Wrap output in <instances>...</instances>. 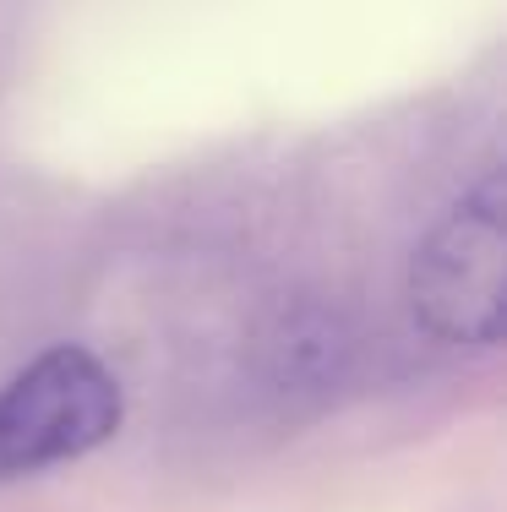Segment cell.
<instances>
[{
  "instance_id": "1",
  "label": "cell",
  "mask_w": 507,
  "mask_h": 512,
  "mask_svg": "<svg viewBox=\"0 0 507 512\" xmlns=\"http://www.w3.org/2000/svg\"><path fill=\"white\" fill-rule=\"evenodd\" d=\"M115 371L82 344H55L0 387V480L44 474L120 431Z\"/></svg>"
},
{
  "instance_id": "2",
  "label": "cell",
  "mask_w": 507,
  "mask_h": 512,
  "mask_svg": "<svg viewBox=\"0 0 507 512\" xmlns=\"http://www.w3.org/2000/svg\"><path fill=\"white\" fill-rule=\"evenodd\" d=\"M507 295V229H502V175H486L480 191L426 235L409 273V306L420 327L442 344H497Z\"/></svg>"
}]
</instances>
